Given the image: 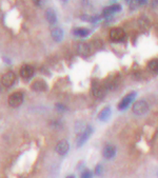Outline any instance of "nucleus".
<instances>
[{"label": "nucleus", "mask_w": 158, "mask_h": 178, "mask_svg": "<svg viewBox=\"0 0 158 178\" xmlns=\"http://www.w3.org/2000/svg\"><path fill=\"white\" fill-rule=\"evenodd\" d=\"M149 103L143 99H139V100H136V101L133 103V107H132V112L137 116H142V115H146V113L149 112Z\"/></svg>", "instance_id": "f257e3e1"}, {"label": "nucleus", "mask_w": 158, "mask_h": 178, "mask_svg": "<svg viewBox=\"0 0 158 178\" xmlns=\"http://www.w3.org/2000/svg\"><path fill=\"white\" fill-rule=\"evenodd\" d=\"M137 93L136 92H131V93H129L127 95H126L123 97L122 99H121V101L118 103V110L119 111H123V110H127V108L131 105V103L133 101H134L135 97H136Z\"/></svg>", "instance_id": "f03ea898"}, {"label": "nucleus", "mask_w": 158, "mask_h": 178, "mask_svg": "<svg viewBox=\"0 0 158 178\" xmlns=\"http://www.w3.org/2000/svg\"><path fill=\"white\" fill-rule=\"evenodd\" d=\"M126 37V33L120 27H115L110 31V39L114 42H120Z\"/></svg>", "instance_id": "7ed1b4c3"}, {"label": "nucleus", "mask_w": 158, "mask_h": 178, "mask_svg": "<svg viewBox=\"0 0 158 178\" xmlns=\"http://www.w3.org/2000/svg\"><path fill=\"white\" fill-rule=\"evenodd\" d=\"M23 102V94L21 92H15L9 97V104L13 108H17Z\"/></svg>", "instance_id": "20e7f679"}, {"label": "nucleus", "mask_w": 158, "mask_h": 178, "mask_svg": "<svg viewBox=\"0 0 158 178\" xmlns=\"http://www.w3.org/2000/svg\"><path fill=\"white\" fill-rule=\"evenodd\" d=\"M92 132H93L92 127H87L81 133H80L79 137H78V139H77V147H78V148L82 147L85 142H87L88 139L91 137V135H92Z\"/></svg>", "instance_id": "39448f33"}, {"label": "nucleus", "mask_w": 158, "mask_h": 178, "mask_svg": "<svg viewBox=\"0 0 158 178\" xmlns=\"http://www.w3.org/2000/svg\"><path fill=\"white\" fill-rule=\"evenodd\" d=\"M16 81V75L14 72H7L1 77V83L7 88H10Z\"/></svg>", "instance_id": "423d86ee"}, {"label": "nucleus", "mask_w": 158, "mask_h": 178, "mask_svg": "<svg viewBox=\"0 0 158 178\" xmlns=\"http://www.w3.org/2000/svg\"><path fill=\"white\" fill-rule=\"evenodd\" d=\"M116 153H117V149H116L115 146H113V144H107L103 148V150H102V156L105 159H112V158L115 157Z\"/></svg>", "instance_id": "0eeeda50"}, {"label": "nucleus", "mask_w": 158, "mask_h": 178, "mask_svg": "<svg viewBox=\"0 0 158 178\" xmlns=\"http://www.w3.org/2000/svg\"><path fill=\"white\" fill-rule=\"evenodd\" d=\"M120 11H121V5L118 3H114V4L110 5V7H105L103 10V12H102V17H104V18L111 17L113 14L120 12Z\"/></svg>", "instance_id": "6e6552de"}, {"label": "nucleus", "mask_w": 158, "mask_h": 178, "mask_svg": "<svg viewBox=\"0 0 158 178\" xmlns=\"http://www.w3.org/2000/svg\"><path fill=\"white\" fill-rule=\"evenodd\" d=\"M55 150H56V152L59 155L65 156V155L68 154L69 151H70V143H69L66 140H60L59 142L57 143Z\"/></svg>", "instance_id": "1a4fd4ad"}, {"label": "nucleus", "mask_w": 158, "mask_h": 178, "mask_svg": "<svg viewBox=\"0 0 158 178\" xmlns=\"http://www.w3.org/2000/svg\"><path fill=\"white\" fill-rule=\"evenodd\" d=\"M34 68L32 65H23L20 69V75L23 79H31L34 76Z\"/></svg>", "instance_id": "9d476101"}, {"label": "nucleus", "mask_w": 158, "mask_h": 178, "mask_svg": "<svg viewBox=\"0 0 158 178\" xmlns=\"http://www.w3.org/2000/svg\"><path fill=\"white\" fill-rule=\"evenodd\" d=\"M111 114H112V110L110 107H104L98 114V119L102 122L108 121L111 117Z\"/></svg>", "instance_id": "9b49d317"}, {"label": "nucleus", "mask_w": 158, "mask_h": 178, "mask_svg": "<svg viewBox=\"0 0 158 178\" xmlns=\"http://www.w3.org/2000/svg\"><path fill=\"white\" fill-rule=\"evenodd\" d=\"M51 36L53 40L56 41V42H59L63 38V31L60 29V27H54V29H52L51 31Z\"/></svg>", "instance_id": "f8f14e48"}, {"label": "nucleus", "mask_w": 158, "mask_h": 178, "mask_svg": "<svg viewBox=\"0 0 158 178\" xmlns=\"http://www.w3.org/2000/svg\"><path fill=\"white\" fill-rule=\"evenodd\" d=\"M45 18L46 20L50 24H55L57 22V16H56V13L53 9H48L45 11Z\"/></svg>", "instance_id": "ddd939ff"}, {"label": "nucleus", "mask_w": 158, "mask_h": 178, "mask_svg": "<svg viewBox=\"0 0 158 178\" xmlns=\"http://www.w3.org/2000/svg\"><path fill=\"white\" fill-rule=\"evenodd\" d=\"M32 89L35 92H43L46 90V83L43 80H36L32 84Z\"/></svg>", "instance_id": "4468645a"}, {"label": "nucleus", "mask_w": 158, "mask_h": 178, "mask_svg": "<svg viewBox=\"0 0 158 178\" xmlns=\"http://www.w3.org/2000/svg\"><path fill=\"white\" fill-rule=\"evenodd\" d=\"M73 34L77 37H87V36L90 34V30L88 29H84V27H77L73 31Z\"/></svg>", "instance_id": "2eb2a0df"}, {"label": "nucleus", "mask_w": 158, "mask_h": 178, "mask_svg": "<svg viewBox=\"0 0 158 178\" xmlns=\"http://www.w3.org/2000/svg\"><path fill=\"white\" fill-rule=\"evenodd\" d=\"M90 49H91L90 46L87 44V43H80L78 46V51L81 53V54H84V55L90 54V52H91Z\"/></svg>", "instance_id": "dca6fc26"}, {"label": "nucleus", "mask_w": 158, "mask_h": 178, "mask_svg": "<svg viewBox=\"0 0 158 178\" xmlns=\"http://www.w3.org/2000/svg\"><path fill=\"white\" fill-rule=\"evenodd\" d=\"M148 68L150 71H152L153 73H157L158 72V59H153L148 63Z\"/></svg>", "instance_id": "f3484780"}, {"label": "nucleus", "mask_w": 158, "mask_h": 178, "mask_svg": "<svg viewBox=\"0 0 158 178\" xmlns=\"http://www.w3.org/2000/svg\"><path fill=\"white\" fill-rule=\"evenodd\" d=\"M138 22H139L140 27H142V29H148V27L150 26V22L146 17H140Z\"/></svg>", "instance_id": "a211bd4d"}, {"label": "nucleus", "mask_w": 158, "mask_h": 178, "mask_svg": "<svg viewBox=\"0 0 158 178\" xmlns=\"http://www.w3.org/2000/svg\"><path fill=\"white\" fill-rule=\"evenodd\" d=\"M140 5H141L140 0H131V2H130V7H131V10L137 9V7H140Z\"/></svg>", "instance_id": "6ab92c4d"}, {"label": "nucleus", "mask_w": 158, "mask_h": 178, "mask_svg": "<svg viewBox=\"0 0 158 178\" xmlns=\"http://www.w3.org/2000/svg\"><path fill=\"white\" fill-rule=\"evenodd\" d=\"M81 178H93V173L90 170H85V171L82 172Z\"/></svg>", "instance_id": "aec40b11"}, {"label": "nucleus", "mask_w": 158, "mask_h": 178, "mask_svg": "<svg viewBox=\"0 0 158 178\" xmlns=\"http://www.w3.org/2000/svg\"><path fill=\"white\" fill-rule=\"evenodd\" d=\"M102 173H103V166L101 165H97L95 168V174L99 176V175H102Z\"/></svg>", "instance_id": "412c9836"}, {"label": "nucleus", "mask_w": 158, "mask_h": 178, "mask_svg": "<svg viewBox=\"0 0 158 178\" xmlns=\"http://www.w3.org/2000/svg\"><path fill=\"white\" fill-rule=\"evenodd\" d=\"M55 108H56V110L60 111V112H65V111L68 110L65 105L62 104V103H56V104H55Z\"/></svg>", "instance_id": "4be33fe9"}, {"label": "nucleus", "mask_w": 158, "mask_h": 178, "mask_svg": "<svg viewBox=\"0 0 158 178\" xmlns=\"http://www.w3.org/2000/svg\"><path fill=\"white\" fill-rule=\"evenodd\" d=\"M46 0H33V2H34V4L36 5V7H43L44 3H45Z\"/></svg>", "instance_id": "5701e85b"}, {"label": "nucleus", "mask_w": 158, "mask_h": 178, "mask_svg": "<svg viewBox=\"0 0 158 178\" xmlns=\"http://www.w3.org/2000/svg\"><path fill=\"white\" fill-rule=\"evenodd\" d=\"M152 4H153V7H158V0H153V2H152Z\"/></svg>", "instance_id": "b1692460"}, {"label": "nucleus", "mask_w": 158, "mask_h": 178, "mask_svg": "<svg viewBox=\"0 0 158 178\" xmlns=\"http://www.w3.org/2000/svg\"><path fill=\"white\" fill-rule=\"evenodd\" d=\"M66 178H75V176H73V175H70V176H68Z\"/></svg>", "instance_id": "393cba45"}, {"label": "nucleus", "mask_w": 158, "mask_h": 178, "mask_svg": "<svg viewBox=\"0 0 158 178\" xmlns=\"http://www.w3.org/2000/svg\"><path fill=\"white\" fill-rule=\"evenodd\" d=\"M60 1H62V2H66L68 0H60Z\"/></svg>", "instance_id": "a878e982"}, {"label": "nucleus", "mask_w": 158, "mask_h": 178, "mask_svg": "<svg viewBox=\"0 0 158 178\" xmlns=\"http://www.w3.org/2000/svg\"><path fill=\"white\" fill-rule=\"evenodd\" d=\"M157 177H158V172H157Z\"/></svg>", "instance_id": "bb28decb"}]
</instances>
